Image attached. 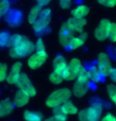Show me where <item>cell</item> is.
<instances>
[{"label":"cell","mask_w":116,"mask_h":121,"mask_svg":"<svg viewBox=\"0 0 116 121\" xmlns=\"http://www.w3.org/2000/svg\"><path fill=\"white\" fill-rule=\"evenodd\" d=\"M35 50V45L26 38H23L21 43L10 49V56L12 58L19 59L28 56Z\"/></svg>","instance_id":"obj_1"},{"label":"cell","mask_w":116,"mask_h":121,"mask_svg":"<svg viewBox=\"0 0 116 121\" xmlns=\"http://www.w3.org/2000/svg\"><path fill=\"white\" fill-rule=\"evenodd\" d=\"M71 90L67 88L59 89L54 91L52 94L47 98L46 105L49 108H54L56 106H60V104L69 100L71 97Z\"/></svg>","instance_id":"obj_2"},{"label":"cell","mask_w":116,"mask_h":121,"mask_svg":"<svg viewBox=\"0 0 116 121\" xmlns=\"http://www.w3.org/2000/svg\"><path fill=\"white\" fill-rule=\"evenodd\" d=\"M51 21V10L50 9H44L41 11L39 17L34 23L33 24V28L38 35L41 33H45V29L48 28L49 22Z\"/></svg>","instance_id":"obj_3"},{"label":"cell","mask_w":116,"mask_h":121,"mask_svg":"<svg viewBox=\"0 0 116 121\" xmlns=\"http://www.w3.org/2000/svg\"><path fill=\"white\" fill-rule=\"evenodd\" d=\"M102 113L100 104H95L88 108L79 112V119L80 121H99Z\"/></svg>","instance_id":"obj_4"},{"label":"cell","mask_w":116,"mask_h":121,"mask_svg":"<svg viewBox=\"0 0 116 121\" xmlns=\"http://www.w3.org/2000/svg\"><path fill=\"white\" fill-rule=\"evenodd\" d=\"M16 84H17V86H19L20 90L25 92L26 94H28L29 97H33V96L36 95L35 88L33 87V84L29 81L28 76L24 73L20 74L19 79Z\"/></svg>","instance_id":"obj_5"},{"label":"cell","mask_w":116,"mask_h":121,"mask_svg":"<svg viewBox=\"0 0 116 121\" xmlns=\"http://www.w3.org/2000/svg\"><path fill=\"white\" fill-rule=\"evenodd\" d=\"M53 67L54 71L56 72L62 77L63 79L67 80L69 75V65L67 64L65 59L61 56H56L53 61Z\"/></svg>","instance_id":"obj_6"},{"label":"cell","mask_w":116,"mask_h":121,"mask_svg":"<svg viewBox=\"0 0 116 121\" xmlns=\"http://www.w3.org/2000/svg\"><path fill=\"white\" fill-rule=\"evenodd\" d=\"M5 21L12 27L19 26L22 21V13L20 10L15 9H9L4 14Z\"/></svg>","instance_id":"obj_7"},{"label":"cell","mask_w":116,"mask_h":121,"mask_svg":"<svg viewBox=\"0 0 116 121\" xmlns=\"http://www.w3.org/2000/svg\"><path fill=\"white\" fill-rule=\"evenodd\" d=\"M75 32L69 26L67 22L62 25L59 32V40L61 45L63 46H68L71 40L74 37Z\"/></svg>","instance_id":"obj_8"},{"label":"cell","mask_w":116,"mask_h":121,"mask_svg":"<svg viewBox=\"0 0 116 121\" xmlns=\"http://www.w3.org/2000/svg\"><path fill=\"white\" fill-rule=\"evenodd\" d=\"M46 52H37L29 57L28 60V66L31 69H37L42 67L47 59Z\"/></svg>","instance_id":"obj_9"},{"label":"cell","mask_w":116,"mask_h":121,"mask_svg":"<svg viewBox=\"0 0 116 121\" xmlns=\"http://www.w3.org/2000/svg\"><path fill=\"white\" fill-rule=\"evenodd\" d=\"M111 22L107 19H103L100 22L99 26L95 30V36L97 40H105L107 38V33H108V29L110 26Z\"/></svg>","instance_id":"obj_10"},{"label":"cell","mask_w":116,"mask_h":121,"mask_svg":"<svg viewBox=\"0 0 116 121\" xmlns=\"http://www.w3.org/2000/svg\"><path fill=\"white\" fill-rule=\"evenodd\" d=\"M111 67V63L109 56L106 53H100L99 55V70L104 76L109 74Z\"/></svg>","instance_id":"obj_11"},{"label":"cell","mask_w":116,"mask_h":121,"mask_svg":"<svg viewBox=\"0 0 116 121\" xmlns=\"http://www.w3.org/2000/svg\"><path fill=\"white\" fill-rule=\"evenodd\" d=\"M22 63L20 62H16L12 66L10 72L9 73V74L6 77V80L7 81L8 83L10 84H16L18 82L20 77V71L22 69Z\"/></svg>","instance_id":"obj_12"},{"label":"cell","mask_w":116,"mask_h":121,"mask_svg":"<svg viewBox=\"0 0 116 121\" xmlns=\"http://www.w3.org/2000/svg\"><path fill=\"white\" fill-rule=\"evenodd\" d=\"M67 24L74 32L81 33L84 30V26L87 24V21L84 18H76L73 17L69 18Z\"/></svg>","instance_id":"obj_13"},{"label":"cell","mask_w":116,"mask_h":121,"mask_svg":"<svg viewBox=\"0 0 116 121\" xmlns=\"http://www.w3.org/2000/svg\"><path fill=\"white\" fill-rule=\"evenodd\" d=\"M81 63L79 59H73L71 60V62L69 64V75L68 77L67 80H73L76 78L77 75H78L79 70L81 68Z\"/></svg>","instance_id":"obj_14"},{"label":"cell","mask_w":116,"mask_h":121,"mask_svg":"<svg viewBox=\"0 0 116 121\" xmlns=\"http://www.w3.org/2000/svg\"><path fill=\"white\" fill-rule=\"evenodd\" d=\"M29 97H30L28 94H26L25 92L19 90V91H17V93L15 94L14 104L17 107H22L28 103Z\"/></svg>","instance_id":"obj_15"},{"label":"cell","mask_w":116,"mask_h":121,"mask_svg":"<svg viewBox=\"0 0 116 121\" xmlns=\"http://www.w3.org/2000/svg\"><path fill=\"white\" fill-rule=\"evenodd\" d=\"M60 109L62 113L65 114V115H74V114H76L77 112H78V109H77L76 107L74 106V104L69 100H67L64 104H61Z\"/></svg>","instance_id":"obj_16"},{"label":"cell","mask_w":116,"mask_h":121,"mask_svg":"<svg viewBox=\"0 0 116 121\" xmlns=\"http://www.w3.org/2000/svg\"><path fill=\"white\" fill-rule=\"evenodd\" d=\"M88 91V86L85 83L76 82L73 86V93L77 97H82Z\"/></svg>","instance_id":"obj_17"},{"label":"cell","mask_w":116,"mask_h":121,"mask_svg":"<svg viewBox=\"0 0 116 121\" xmlns=\"http://www.w3.org/2000/svg\"><path fill=\"white\" fill-rule=\"evenodd\" d=\"M88 12H89V9L88 6L81 5L72 10V15L76 18H84L86 15H88Z\"/></svg>","instance_id":"obj_18"},{"label":"cell","mask_w":116,"mask_h":121,"mask_svg":"<svg viewBox=\"0 0 116 121\" xmlns=\"http://www.w3.org/2000/svg\"><path fill=\"white\" fill-rule=\"evenodd\" d=\"M13 104L9 100H5L0 102V115L4 116L10 114L13 110Z\"/></svg>","instance_id":"obj_19"},{"label":"cell","mask_w":116,"mask_h":121,"mask_svg":"<svg viewBox=\"0 0 116 121\" xmlns=\"http://www.w3.org/2000/svg\"><path fill=\"white\" fill-rule=\"evenodd\" d=\"M41 11H42V6H40L38 5L33 6V7L32 8V10H30V12H29V16H28V21L29 23L32 25L34 23L36 22V20L39 17Z\"/></svg>","instance_id":"obj_20"},{"label":"cell","mask_w":116,"mask_h":121,"mask_svg":"<svg viewBox=\"0 0 116 121\" xmlns=\"http://www.w3.org/2000/svg\"><path fill=\"white\" fill-rule=\"evenodd\" d=\"M88 73L89 78L92 79V81L96 82H97L102 81L103 78L104 77V75L99 71V69H96V68H95V67L91 68V69L88 71Z\"/></svg>","instance_id":"obj_21"},{"label":"cell","mask_w":116,"mask_h":121,"mask_svg":"<svg viewBox=\"0 0 116 121\" xmlns=\"http://www.w3.org/2000/svg\"><path fill=\"white\" fill-rule=\"evenodd\" d=\"M24 119L26 121H42V115L34 112L26 111L24 112Z\"/></svg>","instance_id":"obj_22"},{"label":"cell","mask_w":116,"mask_h":121,"mask_svg":"<svg viewBox=\"0 0 116 121\" xmlns=\"http://www.w3.org/2000/svg\"><path fill=\"white\" fill-rule=\"evenodd\" d=\"M76 82H81V83H85L88 84V81H89V76H88V73L86 70V69L84 67H81L80 70H79L78 75L76 77Z\"/></svg>","instance_id":"obj_23"},{"label":"cell","mask_w":116,"mask_h":121,"mask_svg":"<svg viewBox=\"0 0 116 121\" xmlns=\"http://www.w3.org/2000/svg\"><path fill=\"white\" fill-rule=\"evenodd\" d=\"M10 35L7 32H1L0 33V47L4 48L9 45Z\"/></svg>","instance_id":"obj_24"},{"label":"cell","mask_w":116,"mask_h":121,"mask_svg":"<svg viewBox=\"0 0 116 121\" xmlns=\"http://www.w3.org/2000/svg\"><path fill=\"white\" fill-rule=\"evenodd\" d=\"M84 44V41L79 37H73L69 42L68 46L69 47L70 49H76L78 48L81 47L82 45Z\"/></svg>","instance_id":"obj_25"},{"label":"cell","mask_w":116,"mask_h":121,"mask_svg":"<svg viewBox=\"0 0 116 121\" xmlns=\"http://www.w3.org/2000/svg\"><path fill=\"white\" fill-rule=\"evenodd\" d=\"M24 36H22L20 34H14L13 36H10V42H9V47H15L16 45H18L19 43L23 40Z\"/></svg>","instance_id":"obj_26"},{"label":"cell","mask_w":116,"mask_h":121,"mask_svg":"<svg viewBox=\"0 0 116 121\" xmlns=\"http://www.w3.org/2000/svg\"><path fill=\"white\" fill-rule=\"evenodd\" d=\"M107 37L110 39L111 41L113 42L116 41V24L115 23L110 24V26H109L108 29Z\"/></svg>","instance_id":"obj_27"},{"label":"cell","mask_w":116,"mask_h":121,"mask_svg":"<svg viewBox=\"0 0 116 121\" xmlns=\"http://www.w3.org/2000/svg\"><path fill=\"white\" fill-rule=\"evenodd\" d=\"M10 3L8 0H1L0 1V17L5 14V13L10 8Z\"/></svg>","instance_id":"obj_28"},{"label":"cell","mask_w":116,"mask_h":121,"mask_svg":"<svg viewBox=\"0 0 116 121\" xmlns=\"http://www.w3.org/2000/svg\"><path fill=\"white\" fill-rule=\"evenodd\" d=\"M107 93L109 97L116 105V86L115 85H110L107 87Z\"/></svg>","instance_id":"obj_29"},{"label":"cell","mask_w":116,"mask_h":121,"mask_svg":"<svg viewBox=\"0 0 116 121\" xmlns=\"http://www.w3.org/2000/svg\"><path fill=\"white\" fill-rule=\"evenodd\" d=\"M49 80H50L51 82H53V84H59L63 81V78L60 74L54 71L52 73L50 74V76H49Z\"/></svg>","instance_id":"obj_30"},{"label":"cell","mask_w":116,"mask_h":121,"mask_svg":"<svg viewBox=\"0 0 116 121\" xmlns=\"http://www.w3.org/2000/svg\"><path fill=\"white\" fill-rule=\"evenodd\" d=\"M7 77V67L4 63H0V82H3Z\"/></svg>","instance_id":"obj_31"},{"label":"cell","mask_w":116,"mask_h":121,"mask_svg":"<svg viewBox=\"0 0 116 121\" xmlns=\"http://www.w3.org/2000/svg\"><path fill=\"white\" fill-rule=\"evenodd\" d=\"M66 119H67L66 115H65V114H63V113H60V114H56L53 117L49 118L45 121H65Z\"/></svg>","instance_id":"obj_32"},{"label":"cell","mask_w":116,"mask_h":121,"mask_svg":"<svg viewBox=\"0 0 116 121\" xmlns=\"http://www.w3.org/2000/svg\"><path fill=\"white\" fill-rule=\"evenodd\" d=\"M35 49L37 50V52H45V44L42 39H38L37 40V41L35 44Z\"/></svg>","instance_id":"obj_33"},{"label":"cell","mask_w":116,"mask_h":121,"mask_svg":"<svg viewBox=\"0 0 116 121\" xmlns=\"http://www.w3.org/2000/svg\"><path fill=\"white\" fill-rule=\"evenodd\" d=\"M99 3L108 7H113L116 5V0H98Z\"/></svg>","instance_id":"obj_34"},{"label":"cell","mask_w":116,"mask_h":121,"mask_svg":"<svg viewBox=\"0 0 116 121\" xmlns=\"http://www.w3.org/2000/svg\"><path fill=\"white\" fill-rule=\"evenodd\" d=\"M60 5L63 9H69L71 6V0H60Z\"/></svg>","instance_id":"obj_35"},{"label":"cell","mask_w":116,"mask_h":121,"mask_svg":"<svg viewBox=\"0 0 116 121\" xmlns=\"http://www.w3.org/2000/svg\"><path fill=\"white\" fill-rule=\"evenodd\" d=\"M108 75L114 82H116V68L111 67L110 71H109Z\"/></svg>","instance_id":"obj_36"},{"label":"cell","mask_w":116,"mask_h":121,"mask_svg":"<svg viewBox=\"0 0 116 121\" xmlns=\"http://www.w3.org/2000/svg\"><path fill=\"white\" fill-rule=\"evenodd\" d=\"M101 121H116V117L112 114L108 113L103 116Z\"/></svg>","instance_id":"obj_37"},{"label":"cell","mask_w":116,"mask_h":121,"mask_svg":"<svg viewBox=\"0 0 116 121\" xmlns=\"http://www.w3.org/2000/svg\"><path fill=\"white\" fill-rule=\"evenodd\" d=\"M37 3V5L40 6H47L48 4L50 3V0H36Z\"/></svg>","instance_id":"obj_38"},{"label":"cell","mask_w":116,"mask_h":121,"mask_svg":"<svg viewBox=\"0 0 116 121\" xmlns=\"http://www.w3.org/2000/svg\"><path fill=\"white\" fill-rule=\"evenodd\" d=\"M79 38H81L82 40H84V41H85V40H87V38H88V34L86 33H83V32H82L81 34L79 35Z\"/></svg>","instance_id":"obj_39"},{"label":"cell","mask_w":116,"mask_h":121,"mask_svg":"<svg viewBox=\"0 0 116 121\" xmlns=\"http://www.w3.org/2000/svg\"><path fill=\"white\" fill-rule=\"evenodd\" d=\"M0 116H1V115H0Z\"/></svg>","instance_id":"obj_40"}]
</instances>
